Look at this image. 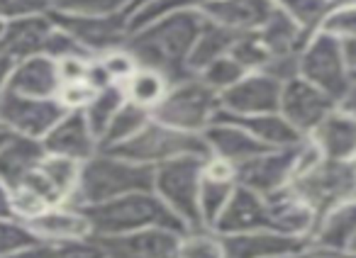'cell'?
<instances>
[{"label": "cell", "instance_id": "cell-45", "mask_svg": "<svg viewBox=\"0 0 356 258\" xmlns=\"http://www.w3.org/2000/svg\"><path fill=\"white\" fill-rule=\"evenodd\" d=\"M51 258H108V253H105L103 243L98 239L88 237L51 246Z\"/></svg>", "mask_w": 356, "mask_h": 258}, {"label": "cell", "instance_id": "cell-54", "mask_svg": "<svg viewBox=\"0 0 356 258\" xmlns=\"http://www.w3.org/2000/svg\"><path fill=\"white\" fill-rule=\"evenodd\" d=\"M13 217V207H10V190L0 183V219Z\"/></svg>", "mask_w": 356, "mask_h": 258}, {"label": "cell", "instance_id": "cell-38", "mask_svg": "<svg viewBox=\"0 0 356 258\" xmlns=\"http://www.w3.org/2000/svg\"><path fill=\"white\" fill-rule=\"evenodd\" d=\"M139 0H47L49 10L69 15H115L132 10Z\"/></svg>", "mask_w": 356, "mask_h": 258}, {"label": "cell", "instance_id": "cell-16", "mask_svg": "<svg viewBox=\"0 0 356 258\" xmlns=\"http://www.w3.org/2000/svg\"><path fill=\"white\" fill-rule=\"evenodd\" d=\"M222 241L225 258H293L307 246V239L286 237L271 229H254V232L225 234Z\"/></svg>", "mask_w": 356, "mask_h": 258}, {"label": "cell", "instance_id": "cell-7", "mask_svg": "<svg viewBox=\"0 0 356 258\" xmlns=\"http://www.w3.org/2000/svg\"><path fill=\"white\" fill-rule=\"evenodd\" d=\"M291 190L320 219L337 205L356 200V161L317 159L291 180Z\"/></svg>", "mask_w": 356, "mask_h": 258}, {"label": "cell", "instance_id": "cell-1", "mask_svg": "<svg viewBox=\"0 0 356 258\" xmlns=\"http://www.w3.org/2000/svg\"><path fill=\"white\" fill-rule=\"evenodd\" d=\"M200 25V12H171L129 32L124 49L132 54L137 66L159 71L166 76L168 83H176L193 76L188 71V56Z\"/></svg>", "mask_w": 356, "mask_h": 258}, {"label": "cell", "instance_id": "cell-28", "mask_svg": "<svg viewBox=\"0 0 356 258\" xmlns=\"http://www.w3.org/2000/svg\"><path fill=\"white\" fill-rule=\"evenodd\" d=\"M218 117L239 124V127L247 129L254 139L261 141V144L268 146V149H286V146H296L305 139L300 132H296V129L283 119L281 112H261V114L237 117V114H227L220 110Z\"/></svg>", "mask_w": 356, "mask_h": 258}, {"label": "cell", "instance_id": "cell-2", "mask_svg": "<svg viewBox=\"0 0 356 258\" xmlns=\"http://www.w3.org/2000/svg\"><path fill=\"white\" fill-rule=\"evenodd\" d=\"M154 188L152 166L132 164L108 151H98L88 161L81 164V175L76 193L69 205L74 207H90V205L108 203L129 193Z\"/></svg>", "mask_w": 356, "mask_h": 258}, {"label": "cell", "instance_id": "cell-31", "mask_svg": "<svg viewBox=\"0 0 356 258\" xmlns=\"http://www.w3.org/2000/svg\"><path fill=\"white\" fill-rule=\"evenodd\" d=\"M37 171H40V175L47 180V185H49L51 193L56 195V200H59L61 205H69L76 193V185H79V175H81L79 161L47 154L44 159H42V164L37 166Z\"/></svg>", "mask_w": 356, "mask_h": 258}, {"label": "cell", "instance_id": "cell-53", "mask_svg": "<svg viewBox=\"0 0 356 258\" xmlns=\"http://www.w3.org/2000/svg\"><path fill=\"white\" fill-rule=\"evenodd\" d=\"M293 258H339V256L332 253V251H325V248H317V246H312V243H307V246Z\"/></svg>", "mask_w": 356, "mask_h": 258}, {"label": "cell", "instance_id": "cell-21", "mask_svg": "<svg viewBox=\"0 0 356 258\" xmlns=\"http://www.w3.org/2000/svg\"><path fill=\"white\" fill-rule=\"evenodd\" d=\"M264 203H266V229L278 234H286V237H298L307 239L310 241V234L315 229V212L298 198L291 190V185L278 193L264 195Z\"/></svg>", "mask_w": 356, "mask_h": 258}, {"label": "cell", "instance_id": "cell-32", "mask_svg": "<svg viewBox=\"0 0 356 258\" xmlns=\"http://www.w3.org/2000/svg\"><path fill=\"white\" fill-rule=\"evenodd\" d=\"M168 85L171 83H168V78L163 74L139 66V69L124 80L122 88H124V98H127L129 103L139 105V108H147L149 112H152L163 100V95L168 93Z\"/></svg>", "mask_w": 356, "mask_h": 258}, {"label": "cell", "instance_id": "cell-25", "mask_svg": "<svg viewBox=\"0 0 356 258\" xmlns=\"http://www.w3.org/2000/svg\"><path fill=\"white\" fill-rule=\"evenodd\" d=\"M254 229H266V203H264V195L237 183L227 207L213 224V232L225 237V234L254 232Z\"/></svg>", "mask_w": 356, "mask_h": 258}, {"label": "cell", "instance_id": "cell-50", "mask_svg": "<svg viewBox=\"0 0 356 258\" xmlns=\"http://www.w3.org/2000/svg\"><path fill=\"white\" fill-rule=\"evenodd\" d=\"M341 46V54H344V61L349 66L351 76H356V35L354 37H346V40H339Z\"/></svg>", "mask_w": 356, "mask_h": 258}, {"label": "cell", "instance_id": "cell-14", "mask_svg": "<svg viewBox=\"0 0 356 258\" xmlns=\"http://www.w3.org/2000/svg\"><path fill=\"white\" fill-rule=\"evenodd\" d=\"M181 234L173 229L152 227L118 237H95L103 243L108 258H178Z\"/></svg>", "mask_w": 356, "mask_h": 258}, {"label": "cell", "instance_id": "cell-9", "mask_svg": "<svg viewBox=\"0 0 356 258\" xmlns=\"http://www.w3.org/2000/svg\"><path fill=\"white\" fill-rule=\"evenodd\" d=\"M59 30L71 35L90 56H103L124 46L129 37V12H115V15H69V12L47 10Z\"/></svg>", "mask_w": 356, "mask_h": 258}, {"label": "cell", "instance_id": "cell-52", "mask_svg": "<svg viewBox=\"0 0 356 258\" xmlns=\"http://www.w3.org/2000/svg\"><path fill=\"white\" fill-rule=\"evenodd\" d=\"M13 66H15V61L0 54V95H3L8 90V80H10Z\"/></svg>", "mask_w": 356, "mask_h": 258}, {"label": "cell", "instance_id": "cell-36", "mask_svg": "<svg viewBox=\"0 0 356 258\" xmlns=\"http://www.w3.org/2000/svg\"><path fill=\"white\" fill-rule=\"evenodd\" d=\"M305 35H315L330 12V0H273Z\"/></svg>", "mask_w": 356, "mask_h": 258}, {"label": "cell", "instance_id": "cell-41", "mask_svg": "<svg viewBox=\"0 0 356 258\" xmlns=\"http://www.w3.org/2000/svg\"><path fill=\"white\" fill-rule=\"evenodd\" d=\"M35 243H42L35 234L30 232L25 222L15 217L0 219V258L10 256V253L20 251V248L35 246Z\"/></svg>", "mask_w": 356, "mask_h": 258}, {"label": "cell", "instance_id": "cell-15", "mask_svg": "<svg viewBox=\"0 0 356 258\" xmlns=\"http://www.w3.org/2000/svg\"><path fill=\"white\" fill-rule=\"evenodd\" d=\"M42 146L47 154L64 156V159L79 161V164L88 161L100 151L98 137L90 132L83 110H66L64 117L44 135Z\"/></svg>", "mask_w": 356, "mask_h": 258}, {"label": "cell", "instance_id": "cell-6", "mask_svg": "<svg viewBox=\"0 0 356 258\" xmlns=\"http://www.w3.org/2000/svg\"><path fill=\"white\" fill-rule=\"evenodd\" d=\"M205 156H181L154 169V193L188 229H200V178Z\"/></svg>", "mask_w": 356, "mask_h": 258}, {"label": "cell", "instance_id": "cell-12", "mask_svg": "<svg viewBox=\"0 0 356 258\" xmlns=\"http://www.w3.org/2000/svg\"><path fill=\"white\" fill-rule=\"evenodd\" d=\"M298 149L300 144L286 149H266L264 154L254 156L247 164L237 166V183L259 195H271L288 188L296 175Z\"/></svg>", "mask_w": 356, "mask_h": 258}, {"label": "cell", "instance_id": "cell-27", "mask_svg": "<svg viewBox=\"0 0 356 258\" xmlns=\"http://www.w3.org/2000/svg\"><path fill=\"white\" fill-rule=\"evenodd\" d=\"M44 156L47 151L42 146V139L13 135L10 141L0 149V183L6 188L17 185L42 164Z\"/></svg>", "mask_w": 356, "mask_h": 258}, {"label": "cell", "instance_id": "cell-23", "mask_svg": "<svg viewBox=\"0 0 356 258\" xmlns=\"http://www.w3.org/2000/svg\"><path fill=\"white\" fill-rule=\"evenodd\" d=\"M27 227L42 243H49V246L93 237L88 217L83 214V209L74 205H56V207L44 209L35 219H30Z\"/></svg>", "mask_w": 356, "mask_h": 258}, {"label": "cell", "instance_id": "cell-33", "mask_svg": "<svg viewBox=\"0 0 356 258\" xmlns=\"http://www.w3.org/2000/svg\"><path fill=\"white\" fill-rule=\"evenodd\" d=\"M149 119H152V112H149L147 108H139V105L124 100V105L115 112V117L110 119L108 129H105L103 137H100V151L113 149V146L132 139Z\"/></svg>", "mask_w": 356, "mask_h": 258}, {"label": "cell", "instance_id": "cell-24", "mask_svg": "<svg viewBox=\"0 0 356 258\" xmlns=\"http://www.w3.org/2000/svg\"><path fill=\"white\" fill-rule=\"evenodd\" d=\"M59 88L61 78L56 61L49 59L47 54L27 56L22 61H15L10 80H8V90H13L17 95H27V98H56Z\"/></svg>", "mask_w": 356, "mask_h": 258}, {"label": "cell", "instance_id": "cell-43", "mask_svg": "<svg viewBox=\"0 0 356 258\" xmlns=\"http://www.w3.org/2000/svg\"><path fill=\"white\" fill-rule=\"evenodd\" d=\"M325 35L334 37V40H346V37L356 35V6H344V8H330V12L322 20L320 30Z\"/></svg>", "mask_w": 356, "mask_h": 258}, {"label": "cell", "instance_id": "cell-18", "mask_svg": "<svg viewBox=\"0 0 356 258\" xmlns=\"http://www.w3.org/2000/svg\"><path fill=\"white\" fill-rule=\"evenodd\" d=\"M273 10V0H213L200 10V15L234 35H254L266 25Z\"/></svg>", "mask_w": 356, "mask_h": 258}, {"label": "cell", "instance_id": "cell-42", "mask_svg": "<svg viewBox=\"0 0 356 258\" xmlns=\"http://www.w3.org/2000/svg\"><path fill=\"white\" fill-rule=\"evenodd\" d=\"M10 190V207H13V217L20 219V222H30V219H35L37 214H42L44 209H49V205L44 203V200L40 198V195L35 193V190H30L27 185H13Z\"/></svg>", "mask_w": 356, "mask_h": 258}, {"label": "cell", "instance_id": "cell-22", "mask_svg": "<svg viewBox=\"0 0 356 258\" xmlns=\"http://www.w3.org/2000/svg\"><path fill=\"white\" fill-rule=\"evenodd\" d=\"M234 188H237V169L215 159V156H205L203 178H200V198H198L203 227L213 229V224L218 222L222 209L227 207Z\"/></svg>", "mask_w": 356, "mask_h": 258}, {"label": "cell", "instance_id": "cell-13", "mask_svg": "<svg viewBox=\"0 0 356 258\" xmlns=\"http://www.w3.org/2000/svg\"><path fill=\"white\" fill-rule=\"evenodd\" d=\"M281 85L266 74H244L232 88L220 93V108L227 114L247 117V114L278 112Z\"/></svg>", "mask_w": 356, "mask_h": 258}, {"label": "cell", "instance_id": "cell-51", "mask_svg": "<svg viewBox=\"0 0 356 258\" xmlns=\"http://www.w3.org/2000/svg\"><path fill=\"white\" fill-rule=\"evenodd\" d=\"M337 108H341L346 114H351V117L356 119V78L351 80V85L346 88V93L339 98V103H337Z\"/></svg>", "mask_w": 356, "mask_h": 258}, {"label": "cell", "instance_id": "cell-39", "mask_svg": "<svg viewBox=\"0 0 356 258\" xmlns=\"http://www.w3.org/2000/svg\"><path fill=\"white\" fill-rule=\"evenodd\" d=\"M229 56L242 66L247 74H261L266 69V64L271 61V51L264 46V42L259 40V35H239L234 40Z\"/></svg>", "mask_w": 356, "mask_h": 258}, {"label": "cell", "instance_id": "cell-5", "mask_svg": "<svg viewBox=\"0 0 356 258\" xmlns=\"http://www.w3.org/2000/svg\"><path fill=\"white\" fill-rule=\"evenodd\" d=\"M105 151L120 156V159L132 161V164L152 166V169H156L159 164H166V161L181 159V156H208L203 135L181 132V129L156 122L154 117L139 129L132 139Z\"/></svg>", "mask_w": 356, "mask_h": 258}, {"label": "cell", "instance_id": "cell-34", "mask_svg": "<svg viewBox=\"0 0 356 258\" xmlns=\"http://www.w3.org/2000/svg\"><path fill=\"white\" fill-rule=\"evenodd\" d=\"M124 100H127L124 98V88L118 83H113V85H108V88H100L98 93L93 95V100L83 108L86 122H88L90 132L98 137V144H100L103 132L108 129L110 119H113L115 112L122 108Z\"/></svg>", "mask_w": 356, "mask_h": 258}, {"label": "cell", "instance_id": "cell-40", "mask_svg": "<svg viewBox=\"0 0 356 258\" xmlns=\"http://www.w3.org/2000/svg\"><path fill=\"white\" fill-rule=\"evenodd\" d=\"M244 74H247V71H244L242 66H239L237 61L227 54V56L215 59L213 64H208L200 74H195V76H198L208 88H213L215 93H225V90L232 88V85L237 83Z\"/></svg>", "mask_w": 356, "mask_h": 258}, {"label": "cell", "instance_id": "cell-29", "mask_svg": "<svg viewBox=\"0 0 356 258\" xmlns=\"http://www.w3.org/2000/svg\"><path fill=\"white\" fill-rule=\"evenodd\" d=\"M237 37L239 35H234V32L225 30V27L215 25V22L203 17V25H200V32H198V37H195V44L188 56V71L195 76L208 64H213L215 59L227 56Z\"/></svg>", "mask_w": 356, "mask_h": 258}, {"label": "cell", "instance_id": "cell-48", "mask_svg": "<svg viewBox=\"0 0 356 258\" xmlns=\"http://www.w3.org/2000/svg\"><path fill=\"white\" fill-rule=\"evenodd\" d=\"M88 64H90V59H86V56H66V59H59V61H56V69H59L61 83L86 80V74H88Z\"/></svg>", "mask_w": 356, "mask_h": 258}, {"label": "cell", "instance_id": "cell-20", "mask_svg": "<svg viewBox=\"0 0 356 258\" xmlns=\"http://www.w3.org/2000/svg\"><path fill=\"white\" fill-rule=\"evenodd\" d=\"M305 139L315 146L322 159L356 161V119L341 108L327 112Z\"/></svg>", "mask_w": 356, "mask_h": 258}, {"label": "cell", "instance_id": "cell-30", "mask_svg": "<svg viewBox=\"0 0 356 258\" xmlns=\"http://www.w3.org/2000/svg\"><path fill=\"white\" fill-rule=\"evenodd\" d=\"M259 40L264 42L271 56H286V54H300L302 44L310 35L300 30L281 8L276 6L273 15L266 20V25L257 32Z\"/></svg>", "mask_w": 356, "mask_h": 258}, {"label": "cell", "instance_id": "cell-3", "mask_svg": "<svg viewBox=\"0 0 356 258\" xmlns=\"http://www.w3.org/2000/svg\"><path fill=\"white\" fill-rule=\"evenodd\" d=\"M88 217L93 237H118V234L139 232V229L163 227L173 232H186L181 219L156 198L154 190H139L108 203L79 207Z\"/></svg>", "mask_w": 356, "mask_h": 258}, {"label": "cell", "instance_id": "cell-59", "mask_svg": "<svg viewBox=\"0 0 356 258\" xmlns=\"http://www.w3.org/2000/svg\"><path fill=\"white\" fill-rule=\"evenodd\" d=\"M3 25H6V22H3V20H0V32H3Z\"/></svg>", "mask_w": 356, "mask_h": 258}, {"label": "cell", "instance_id": "cell-58", "mask_svg": "<svg viewBox=\"0 0 356 258\" xmlns=\"http://www.w3.org/2000/svg\"><path fill=\"white\" fill-rule=\"evenodd\" d=\"M349 251H356V239H354V243H351V248H349Z\"/></svg>", "mask_w": 356, "mask_h": 258}, {"label": "cell", "instance_id": "cell-10", "mask_svg": "<svg viewBox=\"0 0 356 258\" xmlns=\"http://www.w3.org/2000/svg\"><path fill=\"white\" fill-rule=\"evenodd\" d=\"M66 110L56 98H27L13 90L0 95V127L13 135L44 139V135L64 117Z\"/></svg>", "mask_w": 356, "mask_h": 258}, {"label": "cell", "instance_id": "cell-17", "mask_svg": "<svg viewBox=\"0 0 356 258\" xmlns=\"http://www.w3.org/2000/svg\"><path fill=\"white\" fill-rule=\"evenodd\" d=\"M51 32H54V22H51L49 12H35V15L8 20L0 32V54L13 61L44 54Z\"/></svg>", "mask_w": 356, "mask_h": 258}, {"label": "cell", "instance_id": "cell-56", "mask_svg": "<svg viewBox=\"0 0 356 258\" xmlns=\"http://www.w3.org/2000/svg\"><path fill=\"white\" fill-rule=\"evenodd\" d=\"M332 8H344V6H356V0H330Z\"/></svg>", "mask_w": 356, "mask_h": 258}, {"label": "cell", "instance_id": "cell-19", "mask_svg": "<svg viewBox=\"0 0 356 258\" xmlns=\"http://www.w3.org/2000/svg\"><path fill=\"white\" fill-rule=\"evenodd\" d=\"M203 141H205V149H208V156H215V159L225 161V164L234 166V169L268 149L261 141L254 139L247 129H242L239 124L222 117H218L205 129Z\"/></svg>", "mask_w": 356, "mask_h": 258}, {"label": "cell", "instance_id": "cell-11", "mask_svg": "<svg viewBox=\"0 0 356 258\" xmlns=\"http://www.w3.org/2000/svg\"><path fill=\"white\" fill-rule=\"evenodd\" d=\"M337 108V100L330 98L325 90L317 85L307 83L305 78L296 76V78L286 80L281 85V100H278V112L283 114L288 124L302 137H307L312 129L317 127L327 112Z\"/></svg>", "mask_w": 356, "mask_h": 258}, {"label": "cell", "instance_id": "cell-47", "mask_svg": "<svg viewBox=\"0 0 356 258\" xmlns=\"http://www.w3.org/2000/svg\"><path fill=\"white\" fill-rule=\"evenodd\" d=\"M47 10H49L47 0H0V20L3 22Z\"/></svg>", "mask_w": 356, "mask_h": 258}, {"label": "cell", "instance_id": "cell-55", "mask_svg": "<svg viewBox=\"0 0 356 258\" xmlns=\"http://www.w3.org/2000/svg\"><path fill=\"white\" fill-rule=\"evenodd\" d=\"M10 137H13V132H8L6 127H0V149H3V146L10 141Z\"/></svg>", "mask_w": 356, "mask_h": 258}, {"label": "cell", "instance_id": "cell-37", "mask_svg": "<svg viewBox=\"0 0 356 258\" xmlns=\"http://www.w3.org/2000/svg\"><path fill=\"white\" fill-rule=\"evenodd\" d=\"M178 258H225L220 234L208 227L184 232L178 243Z\"/></svg>", "mask_w": 356, "mask_h": 258}, {"label": "cell", "instance_id": "cell-4", "mask_svg": "<svg viewBox=\"0 0 356 258\" xmlns=\"http://www.w3.org/2000/svg\"><path fill=\"white\" fill-rule=\"evenodd\" d=\"M220 93L203 83L198 76H188L168 85V93L152 110V117L181 132L203 135L220 114Z\"/></svg>", "mask_w": 356, "mask_h": 258}, {"label": "cell", "instance_id": "cell-60", "mask_svg": "<svg viewBox=\"0 0 356 258\" xmlns=\"http://www.w3.org/2000/svg\"><path fill=\"white\" fill-rule=\"evenodd\" d=\"M354 78H356V76H354Z\"/></svg>", "mask_w": 356, "mask_h": 258}, {"label": "cell", "instance_id": "cell-49", "mask_svg": "<svg viewBox=\"0 0 356 258\" xmlns=\"http://www.w3.org/2000/svg\"><path fill=\"white\" fill-rule=\"evenodd\" d=\"M6 258H51V246L49 243H35V246L20 248Z\"/></svg>", "mask_w": 356, "mask_h": 258}, {"label": "cell", "instance_id": "cell-57", "mask_svg": "<svg viewBox=\"0 0 356 258\" xmlns=\"http://www.w3.org/2000/svg\"><path fill=\"white\" fill-rule=\"evenodd\" d=\"M339 258H356V251H346V253H341Z\"/></svg>", "mask_w": 356, "mask_h": 258}, {"label": "cell", "instance_id": "cell-26", "mask_svg": "<svg viewBox=\"0 0 356 258\" xmlns=\"http://www.w3.org/2000/svg\"><path fill=\"white\" fill-rule=\"evenodd\" d=\"M356 239V200L341 203L332 207L317 219L315 229L310 234V243L317 248H325L337 256L346 253Z\"/></svg>", "mask_w": 356, "mask_h": 258}, {"label": "cell", "instance_id": "cell-46", "mask_svg": "<svg viewBox=\"0 0 356 258\" xmlns=\"http://www.w3.org/2000/svg\"><path fill=\"white\" fill-rule=\"evenodd\" d=\"M98 90L88 83V80H74V83H61L56 100L64 110H83L86 105L93 100Z\"/></svg>", "mask_w": 356, "mask_h": 258}, {"label": "cell", "instance_id": "cell-44", "mask_svg": "<svg viewBox=\"0 0 356 258\" xmlns=\"http://www.w3.org/2000/svg\"><path fill=\"white\" fill-rule=\"evenodd\" d=\"M98 61L103 64V69H105V74L110 76V80H113V83H118V85H122L124 80H127L129 76L139 69L137 61L132 59V54H129L124 46L113 49V51H105L103 56H98Z\"/></svg>", "mask_w": 356, "mask_h": 258}, {"label": "cell", "instance_id": "cell-8", "mask_svg": "<svg viewBox=\"0 0 356 258\" xmlns=\"http://www.w3.org/2000/svg\"><path fill=\"white\" fill-rule=\"evenodd\" d=\"M298 76L325 90L337 103L354 80L341 54L339 40L325 32H315L305 40L300 49V61H298Z\"/></svg>", "mask_w": 356, "mask_h": 258}, {"label": "cell", "instance_id": "cell-35", "mask_svg": "<svg viewBox=\"0 0 356 258\" xmlns=\"http://www.w3.org/2000/svg\"><path fill=\"white\" fill-rule=\"evenodd\" d=\"M213 0H139L129 10V32L171 12H200Z\"/></svg>", "mask_w": 356, "mask_h": 258}]
</instances>
